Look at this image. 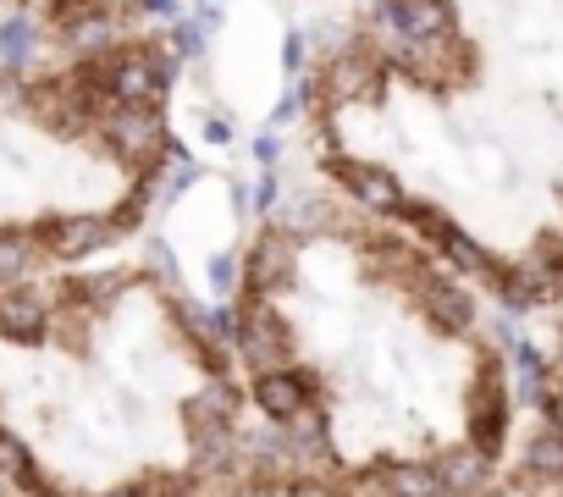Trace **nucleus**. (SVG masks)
Listing matches in <instances>:
<instances>
[{"label":"nucleus","instance_id":"obj_23","mask_svg":"<svg viewBox=\"0 0 563 497\" xmlns=\"http://www.w3.org/2000/svg\"><path fill=\"white\" fill-rule=\"evenodd\" d=\"M294 117H299V95H288V100H282V106L271 111V128H288Z\"/></svg>","mask_w":563,"mask_h":497},{"label":"nucleus","instance_id":"obj_17","mask_svg":"<svg viewBox=\"0 0 563 497\" xmlns=\"http://www.w3.org/2000/svg\"><path fill=\"white\" fill-rule=\"evenodd\" d=\"M514 365H519V393L536 404L541 398V376H547V365H541V354L530 349V343H514Z\"/></svg>","mask_w":563,"mask_h":497},{"label":"nucleus","instance_id":"obj_27","mask_svg":"<svg viewBox=\"0 0 563 497\" xmlns=\"http://www.w3.org/2000/svg\"><path fill=\"white\" fill-rule=\"evenodd\" d=\"M144 12H155V18H172V12H177V0H144Z\"/></svg>","mask_w":563,"mask_h":497},{"label":"nucleus","instance_id":"obj_6","mask_svg":"<svg viewBox=\"0 0 563 497\" xmlns=\"http://www.w3.org/2000/svg\"><path fill=\"white\" fill-rule=\"evenodd\" d=\"M316 404V371H254V409L276 426H288L294 415H305Z\"/></svg>","mask_w":563,"mask_h":497},{"label":"nucleus","instance_id":"obj_24","mask_svg":"<svg viewBox=\"0 0 563 497\" xmlns=\"http://www.w3.org/2000/svg\"><path fill=\"white\" fill-rule=\"evenodd\" d=\"M271 205H276V177L265 172V177H260V188H254V210H271Z\"/></svg>","mask_w":563,"mask_h":497},{"label":"nucleus","instance_id":"obj_15","mask_svg":"<svg viewBox=\"0 0 563 497\" xmlns=\"http://www.w3.org/2000/svg\"><path fill=\"white\" fill-rule=\"evenodd\" d=\"M525 475L536 481H563V431H541L525 448Z\"/></svg>","mask_w":563,"mask_h":497},{"label":"nucleus","instance_id":"obj_1","mask_svg":"<svg viewBox=\"0 0 563 497\" xmlns=\"http://www.w3.org/2000/svg\"><path fill=\"white\" fill-rule=\"evenodd\" d=\"M128 40V34H122ZM117 45L0 62V288L84 266L144 227L166 172H139L111 139Z\"/></svg>","mask_w":563,"mask_h":497},{"label":"nucleus","instance_id":"obj_28","mask_svg":"<svg viewBox=\"0 0 563 497\" xmlns=\"http://www.w3.org/2000/svg\"><path fill=\"white\" fill-rule=\"evenodd\" d=\"M0 497H29V492H23V486L7 475V470H0Z\"/></svg>","mask_w":563,"mask_h":497},{"label":"nucleus","instance_id":"obj_14","mask_svg":"<svg viewBox=\"0 0 563 497\" xmlns=\"http://www.w3.org/2000/svg\"><path fill=\"white\" fill-rule=\"evenodd\" d=\"M294 431H288V453L299 459V464H316V459H332V437H327V415L310 404L305 415H294L288 420Z\"/></svg>","mask_w":563,"mask_h":497},{"label":"nucleus","instance_id":"obj_4","mask_svg":"<svg viewBox=\"0 0 563 497\" xmlns=\"http://www.w3.org/2000/svg\"><path fill=\"white\" fill-rule=\"evenodd\" d=\"M376 34L387 40V51H404V45H426V40L459 34V23H453L448 0H382L376 7Z\"/></svg>","mask_w":563,"mask_h":497},{"label":"nucleus","instance_id":"obj_2","mask_svg":"<svg viewBox=\"0 0 563 497\" xmlns=\"http://www.w3.org/2000/svg\"><path fill=\"white\" fill-rule=\"evenodd\" d=\"M144 0H0V62L23 67L56 51H106L122 40L117 12Z\"/></svg>","mask_w":563,"mask_h":497},{"label":"nucleus","instance_id":"obj_5","mask_svg":"<svg viewBox=\"0 0 563 497\" xmlns=\"http://www.w3.org/2000/svg\"><path fill=\"white\" fill-rule=\"evenodd\" d=\"M232 343L243 349V360H249L254 371H271V365L288 360L294 332H288V321L276 316V305H271L265 294H254V299L243 305V316H238V338H232Z\"/></svg>","mask_w":563,"mask_h":497},{"label":"nucleus","instance_id":"obj_8","mask_svg":"<svg viewBox=\"0 0 563 497\" xmlns=\"http://www.w3.org/2000/svg\"><path fill=\"white\" fill-rule=\"evenodd\" d=\"M332 172L343 177V188H349L371 216H404L409 194H404V183L393 177V166H376V161H338Z\"/></svg>","mask_w":563,"mask_h":497},{"label":"nucleus","instance_id":"obj_22","mask_svg":"<svg viewBox=\"0 0 563 497\" xmlns=\"http://www.w3.org/2000/svg\"><path fill=\"white\" fill-rule=\"evenodd\" d=\"M205 139H210V144H227V139H232V122H227L221 111H210V117H205Z\"/></svg>","mask_w":563,"mask_h":497},{"label":"nucleus","instance_id":"obj_16","mask_svg":"<svg viewBox=\"0 0 563 497\" xmlns=\"http://www.w3.org/2000/svg\"><path fill=\"white\" fill-rule=\"evenodd\" d=\"M338 221H332V205L327 199H294V210H288V232L299 238H321V232H332Z\"/></svg>","mask_w":563,"mask_h":497},{"label":"nucleus","instance_id":"obj_19","mask_svg":"<svg viewBox=\"0 0 563 497\" xmlns=\"http://www.w3.org/2000/svg\"><path fill=\"white\" fill-rule=\"evenodd\" d=\"M166 45H172L183 62H188V56H199V51H205V23H177V29L166 34Z\"/></svg>","mask_w":563,"mask_h":497},{"label":"nucleus","instance_id":"obj_21","mask_svg":"<svg viewBox=\"0 0 563 497\" xmlns=\"http://www.w3.org/2000/svg\"><path fill=\"white\" fill-rule=\"evenodd\" d=\"M254 161H260V166H276V161H282V139H276V133L254 139Z\"/></svg>","mask_w":563,"mask_h":497},{"label":"nucleus","instance_id":"obj_13","mask_svg":"<svg viewBox=\"0 0 563 497\" xmlns=\"http://www.w3.org/2000/svg\"><path fill=\"white\" fill-rule=\"evenodd\" d=\"M437 470H442L448 492L470 497V492H481V486L492 481V453H481L475 442H464V448H448V453L437 459Z\"/></svg>","mask_w":563,"mask_h":497},{"label":"nucleus","instance_id":"obj_7","mask_svg":"<svg viewBox=\"0 0 563 497\" xmlns=\"http://www.w3.org/2000/svg\"><path fill=\"white\" fill-rule=\"evenodd\" d=\"M470 442L481 448V453H503V442H508V393H503V371H497V360H486V371H481V382H475V398H470Z\"/></svg>","mask_w":563,"mask_h":497},{"label":"nucleus","instance_id":"obj_12","mask_svg":"<svg viewBox=\"0 0 563 497\" xmlns=\"http://www.w3.org/2000/svg\"><path fill=\"white\" fill-rule=\"evenodd\" d=\"M420 299H426V321H431L442 338H459V332L475 327V299H470L464 288H453V283H431Z\"/></svg>","mask_w":563,"mask_h":497},{"label":"nucleus","instance_id":"obj_26","mask_svg":"<svg viewBox=\"0 0 563 497\" xmlns=\"http://www.w3.org/2000/svg\"><path fill=\"white\" fill-rule=\"evenodd\" d=\"M547 420H552V431H563V393L547 398Z\"/></svg>","mask_w":563,"mask_h":497},{"label":"nucleus","instance_id":"obj_20","mask_svg":"<svg viewBox=\"0 0 563 497\" xmlns=\"http://www.w3.org/2000/svg\"><path fill=\"white\" fill-rule=\"evenodd\" d=\"M305 51H310V45H305V34H288V45H282V67L299 73V67H305Z\"/></svg>","mask_w":563,"mask_h":497},{"label":"nucleus","instance_id":"obj_11","mask_svg":"<svg viewBox=\"0 0 563 497\" xmlns=\"http://www.w3.org/2000/svg\"><path fill=\"white\" fill-rule=\"evenodd\" d=\"M376 481L387 497H448V481L437 464H420V459H393V464H376Z\"/></svg>","mask_w":563,"mask_h":497},{"label":"nucleus","instance_id":"obj_3","mask_svg":"<svg viewBox=\"0 0 563 497\" xmlns=\"http://www.w3.org/2000/svg\"><path fill=\"white\" fill-rule=\"evenodd\" d=\"M492 277H497V299H503L508 310H536V305L558 299V288H563V255H558V238H541V243H536V255H525L519 266L492 272Z\"/></svg>","mask_w":563,"mask_h":497},{"label":"nucleus","instance_id":"obj_18","mask_svg":"<svg viewBox=\"0 0 563 497\" xmlns=\"http://www.w3.org/2000/svg\"><path fill=\"white\" fill-rule=\"evenodd\" d=\"M238 283H243V266H238V255H210V288H216V299H227Z\"/></svg>","mask_w":563,"mask_h":497},{"label":"nucleus","instance_id":"obj_25","mask_svg":"<svg viewBox=\"0 0 563 497\" xmlns=\"http://www.w3.org/2000/svg\"><path fill=\"white\" fill-rule=\"evenodd\" d=\"M221 18H227V12H221V0H199V23H205V29H210V23L221 29Z\"/></svg>","mask_w":563,"mask_h":497},{"label":"nucleus","instance_id":"obj_9","mask_svg":"<svg viewBox=\"0 0 563 497\" xmlns=\"http://www.w3.org/2000/svg\"><path fill=\"white\" fill-rule=\"evenodd\" d=\"M288 277H294V232H260L254 248L243 255L249 294H276Z\"/></svg>","mask_w":563,"mask_h":497},{"label":"nucleus","instance_id":"obj_10","mask_svg":"<svg viewBox=\"0 0 563 497\" xmlns=\"http://www.w3.org/2000/svg\"><path fill=\"white\" fill-rule=\"evenodd\" d=\"M327 89L338 100H376L382 95V67L371 51H338L332 56V73H327Z\"/></svg>","mask_w":563,"mask_h":497}]
</instances>
